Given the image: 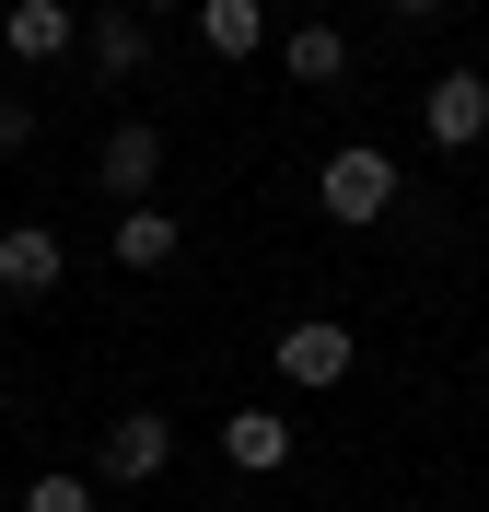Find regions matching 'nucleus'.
I'll return each instance as SVG.
<instances>
[{"label": "nucleus", "instance_id": "f257e3e1", "mask_svg": "<svg viewBox=\"0 0 489 512\" xmlns=\"http://www.w3.org/2000/svg\"><path fill=\"white\" fill-rule=\"evenodd\" d=\"M315 198H326V222H385V210H396V163L350 140V152H326Z\"/></svg>", "mask_w": 489, "mask_h": 512}, {"label": "nucleus", "instance_id": "f03ea898", "mask_svg": "<svg viewBox=\"0 0 489 512\" xmlns=\"http://www.w3.org/2000/svg\"><path fill=\"white\" fill-rule=\"evenodd\" d=\"M94 466H105V489L163 478V466H175V419H163V408H117V419H105V454H94Z\"/></svg>", "mask_w": 489, "mask_h": 512}, {"label": "nucleus", "instance_id": "7ed1b4c3", "mask_svg": "<svg viewBox=\"0 0 489 512\" xmlns=\"http://www.w3.org/2000/svg\"><path fill=\"white\" fill-rule=\"evenodd\" d=\"M350 361H361V338L338 315H292L280 326V384H350Z\"/></svg>", "mask_w": 489, "mask_h": 512}, {"label": "nucleus", "instance_id": "20e7f679", "mask_svg": "<svg viewBox=\"0 0 489 512\" xmlns=\"http://www.w3.org/2000/svg\"><path fill=\"white\" fill-rule=\"evenodd\" d=\"M420 128H431V152H478V140H489V82H478V70H443L431 105H420Z\"/></svg>", "mask_w": 489, "mask_h": 512}, {"label": "nucleus", "instance_id": "39448f33", "mask_svg": "<svg viewBox=\"0 0 489 512\" xmlns=\"http://www.w3.org/2000/svg\"><path fill=\"white\" fill-rule=\"evenodd\" d=\"M70 280V245L47 222H12L0 233V291H12V303H35V291H59Z\"/></svg>", "mask_w": 489, "mask_h": 512}, {"label": "nucleus", "instance_id": "423d86ee", "mask_svg": "<svg viewBox=\"0 0 489 512\" xmlns=\"http://www.w3.org/2000/svg\"><path fill=\"white\" fill-rule=\"evenodd\" d=\"M0 47H12L24 70H47V59L82 47V12H59V0H12V12H0Z\"/></svg>", "mask_w": 489, "mask_h": 512}, {"label": "nucleus", "instance_id": "0eeeda50", "mask_svg": "<svg viewBox=\"0 0 489 512\" xmlns=\"http://www.w3.org/2000/svg\"><path fill=\"white\" fill-rule=\"evenodd\" d=\"M94 175H105V187H117V198H129V210H140V198H152V175H163V128H152V117H129V128H105V152H94Z\"/></svg>", "mask_w": 489, "mask_h": 512}, {"label": "nucleus", "instance_id": "6e6552de", "mask_svg": "<svg viewBox=\"0 0 489 512\" xmlns=\"http://www.w3.org/2000/svg\"><path fill=\"white\" fill-rule=\"evenodd\" d=\"M222 454H233V478H280V466H292V419L280 408H233L222 419Z\"/></svg>", "mask_w": 489, "mask_h": 512}, {"label": "nucleus", "instance_id": "1a4fd4ad", "mask_svg": "<svg viewBox=\"0 0 489 512\" xmlns=\"http://www.w3.org/2000/svg\"><path fill=\"white\" fill-rule=\"evenodd\" d=\"M82 59H94L105 82H140V59H152V24H140V12H94V24H82Z\"/></svg>", "mask_w": 489, "mask_h": 512}, {"label": "nucleus", "instance_id": "9d476101", "mask_svg": "<svg viewBox=\"0 0 489 512\" xmlns=\"http://www.w3.org/2000/svg\"><path fill=\"white\" fill-rule=\"evenodd\" d=\"M198 47H210V59H257L268 12H257V0H198Z\"/></svg>", "mask_w": 489, "mask_h": 512}, {"label": "nucleus", "instance_id": "9b49d317", "mask_svg": "<svg viewBox=\"0 0 489 512\" xmlns=\"http://www.w3.org/2000/svg\"><path fill=\"white\" fill-rule=\"evenodd\" d=\"M105 245H117V268H163V256L187 245V222H163L152 198H140V210H117V233H105Z\"/></svg>", "mask_w": 489, "mask_h": 512}, {"label": "nucleus", "instance_id": "f8f14e48", "mask_svg": "<svg viewBox=\"0 0 489 512\" xmlns=\"http://www.w3.org/2000/svg\"><path fill=\"white\" fill-rule=\"evenodd\" d=\"M280 59H292V82H315V94H326V82L350 70V35H338V24H292V35H280Z\"/></svg>", "mask_w": 489, "mask_h": 512}, {"label": "nucleus", "instance_id": "ddd939ff", "mask_svg": "<svg viewBox=\"0 0 489 512\" xmlns=\"http://www.w3.org/2000/svg\"><path fill=\"white\" fill-rule=\"evenodd\" d=\"M24 512H94V478H35Z\"/></svg>", "mask_w": 489, "mask_h": 512}, {"label": "nucleus", "instance_id": "4468645a", "mask_svg": "<svg viewBox=\"0 0 489 512\" xmlns=\"http://www.w3.org/2000/svg\"><path fill=\"white\" fill-rule=\"evenodd\" d=\"M24 140H35V105H24V94H0V152H24Z\"/></svg>", "mask_w": 489, "mask_h": 512}, {"label": "nucleus", "instance_id": "2eb2a0df", "mask_svg": "<svg viewBox=\"0 0 489 512\" xmlns=\"http://www.w3.org/2000/svg\"><path fill=\"white\" fill-rule=\"evenodd\" d=\"M385 12H396V24H431V12H443V0H385Z\"/></svg>", "mask_w": 489, "mask_h": 512}, {"label": "nucleus", "instance_id": "dca6fc26", "mask_svg": "<svg viewBox=\"0 0 489 512\" xmlns=\"http://www.w3.org/2000/svg\"><path fill=\"white\" fill-rule=\"evenodd\" d=\"M129 12H140V24H163V12H187V0H129Z\"/></svg>", "mask_w": 489, "mask_h": 512}]
</instances>
